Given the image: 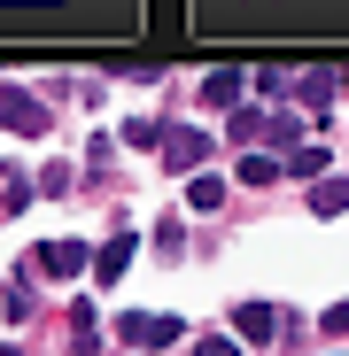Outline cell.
<instances>
[{
    "label": "cell",
    "mask_w": 349,
    "mask_h": 356,
    "mask_svg": "<svg viewBox=\"0 0 349 356\" xmlns=\"http://www.w3.org/2000/svg\"><path fill=\"white\" fill-rule=\"evenodd\" d=\"M217 202H225V178H217V170H202L194 186H187V209H202V217H210Z\"/></svg>",
    "instance_id": "30bf717a"
},
{
    "label": "cell",
    "mask_w": 349,
    "mask_h": 356,
    "mask_svg": "<svg viewBox=\"0 0 349 356\" xmlns=\"http://www.w3.org/2000/svg\"><path fill=\"white\" fill-rule=\"evenodd\" d=\"M202 101H210V108H241V78H233V70H210V78H202Z\"/></svg>",
    "instance_id": "9c48e42d"
},
{
    "label": "cell",
    "mask_w": 349,
    "mask_h": 356,
    "mask_svg": "<svg viewBox=\"0 0 349 356\" xmlns=\"http://www.w3.org/2000/svg\"><path fill=\"white\" fill-rule=\"evenodd\" d=\"M311 209H318V217H341V209H349V186H341V178H326V186L311 194Z\"/></svg>",
    "instance_id": "7c38bea8"
},
{
    "label": "cell",
    "mask_w": 349,
    "mask_h": 356,
    "mask_svg": "<svg viewBox=\"0 0 349 356\" xmlns=\"http://www.w3.org/2000/svg\"><path fill=\"white\" fill-rule=\"evenodd\" d=\"M39 271H47V279H78V271H86V241H47V248H39Z\"/></svg>",
    "instance_id": "8992f818"
},
{
    "label": "cell",
    "mask_w": 349,
    "mask_h": 356,
    "mask_svg": "<svg viewBox=\"0 0 349 356\" xmlns=\"http://www.w3.org/2000/svg\"><path fill=\"white\" fill-rule=\"evenodd\" d=\"M0 124L31 140V132H47V108H39V101H31L24 86H0Z\"/></svg>",
    "instance_id": "5b68a950"
},
{
    "label": "cell",
    "mask_w": 349,
    "mask_h": 356,
    "mask_svg": "<svg viewBox=\"0 0 349 356\" xmlns=\"http://www.w3.org/2000/svg\"><path fill=\"white\" fill-rule=\"evenodd\" d=\"M326 333H349V302H334V310H326Z\"/></svg>",
    "instance_id": "2e32d148"
},
{
    "label": "cell",
    "mask_w": 349,
    "mask_h": 356,
    "mask_svg": "<svg viewBox=\"0 0 349 356\" xmlns=\"http://www.w3.org/2000/svg\"><path fill=\"white\" fill-rule=\"evenodd\" d=\"M125 341L132 348H171V341H179V318H171V310H140V318H125Z\"/></svg>",
    "instance_id": "277c9868"
},
{
    "label": "cell",
    "mask_w": 349,
    "mask_h": 356,
    "mask_svg": "<svg viewBox=\"0 0 349 356\" xmlns=\"http://www.w3.org/2000/svg\"><path fill=\"white\" fill-rule=\"evenodd\" d=\"M233 140H249V147L272 140V116H264V108H233Z\"/></svg>",
    "instance_id": "8fae6325"
},
{
    "label": "cell",
    "mask_w": 349,
    "mask_h": 356,
    "mask_svg": "<svg viewBox=\"0 0 349 356\" xmlns=\"http://www.w3.org/2000/svg\"><path fill=\"white\" fill-rule=\"evenodd\" d=\"M194 356H241V341H233V333H202Z\"/></svg>",
    "instance_id": "9a60e30c"
},
{
    "label": "cell",
    "mask_w": 349,
    "mask_h": 356,
    "mask_svg": "<svg viewBox=\"0 0 349 356\" xmlns=\"http://www.w3.org/2000/svg\"><path fill=\"white\" fill-rule=\"evenodd\" d=\"M272 178H279V155H249L241 163V186H272Z\"/></svg>",
    "instance_id": "4fadbf2b"
},
{
    "label": "cell",
    "mask_w": 349,
    "mask_h": 356,
    "mask_svg": "<svg viewBox=\"0 0 349 356\" xmlns=\"http://www.w3.org/2000/svg\"><path fill=\"white\" fill-rule=\"evenodd\" d=\"M287 333V310L279 302H241L233 310V341H279Z\"/></svg>",
    "instance_id": "3957f363"
},
{
    "label": "cell",
    "mask_w": 349,
    "mask_h": 356,
    "mask_svg": "<svg viewBox=\"0 0 349 356\" xmlns=\"http://www.w3.org/2000/svg\"><path fill=\"white\" fill-rule=\"evenodd\" d=\"M202 39H349V0H194Z\"/></svg>",
    "instance_id": "6da1fadb"
},
{
    "label": "cell",
    "mask_w": 349,
    "mask_h": 356,
    "mask_svg": "<svg viewBox=\"0 0 349 356\" xmlns=\"http://www.w3.org/2000/svg\"><path fill=\"white\" fill-rule=\"evenodd\" d=\"M148 0H0V39H140Z\"/></svg>",
    "instance_id": "7a4b0ae2"
},
{
    "label": "cell",
    "mask_w": 349,
    "mask_h": 356,
    "mask_svg": "<svg viewBox=\"0 0 349 356\" xmlns=\"http://www.w3.org/2000/svg\"><path fill=\"white\" fill-rule=\"evenodd\" d=\"M334 93H341V78H326V70H311V78H303V101H311V108H326Z\"/></svg>",
    "instance_id": "5bb4252c"
},
{
    "label": "cell",
    "mask_w": 349,
    "mask_h": 356,
    "mask_svg": "<svg viewBox=\"0 0 349 356\" xmlns=\"http://www.w3.org/2000/svg\"><path fill=\"white\" fill-rule=\"evenodd\" d=\"M125 264H132V232H116V241L93 256V279H101V286H109V279H125Z\"/></svg>",
    "instance_id": "ba28073f"
},
{
    "label": "cell",
    "mask_w": 349,
    "mask_h": 356,
    "mask_svg": "<svg viewBox=\"0 0 349 356\" xmlns=\"http://www.w3.org/2000/svg\"><path fill=\"white\" fill-rule=\"evenodd\" d=\"M202 155H210V132H171V140H163V163H171V170H194Z\"/></svg>",
    "instance_id": "52a82bcc"
}]
</instances>
